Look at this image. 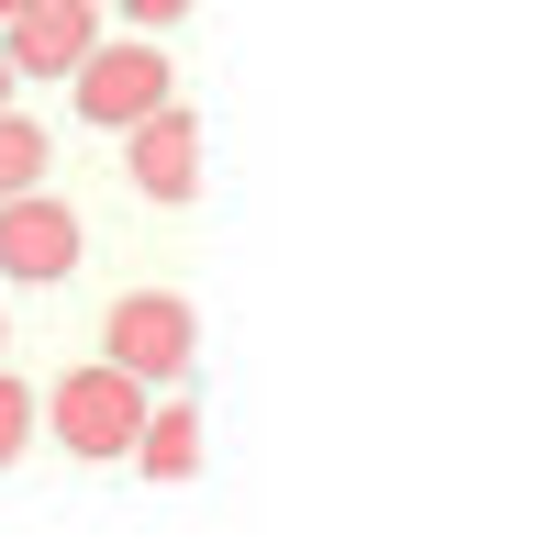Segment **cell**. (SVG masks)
I'll use <instances>...</instances> for the list:
<instances>
[{
	"label": "cell",
	"instance_id": "8992f818",
	"mask_svg": "<svg viewBox=\"0 0 557 557\" xmlns=\"http://www.w3.org/2000/svg\"><path fill=\"white\" fill-rule=\"evenodd\" d=\"M123 168H134L146 201H190L201 190V123L178 112V101H157L146 123H123Z\"/></svg>",
	"mask_w": 557,
	"mask_h": 557
},
{
	"label": "cell",
	"instance_id": "9c48e42d",
	"mask_svg": "<svg viewBox=\"0 0 557 557\" xmlns=\"http://www.w3.org/2000/svg\"><path fill=\"white\" fill-rule=\"evenodd\" d=\"M23 446H34V391L12 380V368H0V469H12Z\"/></svg>",
	"mask_w": 557,
	"mask_h": 557
},
{
	"label": "cell",
	"instance_id": "5b68a950",
	"mask_svg": "<svg viewBox=\"0 0 557 557\" xmlns=\"http://www.w3.org/2000/svg\"><path fill=\"white\" fill-rule=\"evenodd\" d=\"M89 45H101V0H34V12L0 23V57H12V78H67Z\"/></svg>",
	"mask_w": 557,
	"mask_h": 557
},
{
	"label": "cell",
	"instance_id": "52a82bcc",
	"mask_svg": "<svg viewBox=\"0 0 557 557\" xmlns=\"http://www.w3.org/2000/svg\"><path fill=\"white\" fill-rule=\"evenodd\" d=\"M134 457H146V480H190V469H201V412H190V401H146Z\"/></svg>",
	"mask_w": 557,
	"mask_h": 557
},
{
	"label": "cell",
	"instance_id": "8fae6325",
	"mask_svg": "<svg viewBox=\"0 0 557 557\" xmlns=\"http://www.w3.org/2000/svg\"><path fill=\"white\" fill-rule=\"evenodd\" d=\"M12 89H23V78H12V57H0V112H12Z\"/></svg>",
	"mask_w": 557,
	"mask_h": 557
},
{
	"label": "cell",
	"instance_id": "7c38bea8",
	"mask_svg": "<svg viewBox=\"0 0 557 557\" xmlns=\"http://www.w3.org/2000/svg\"><path fill=\"white\" fill-rule=\"evenodd\" d=\"M12 12H34V0H0V23H12Z\"/></svg>",
	"mask_w": 557,
	"mask_h": 557
},
{
	"label": "cell",
	"instance_id": "ba28073f",
	"mask_svg": "<svg viewBox=\"0 0 557 557\" xmlns=\"http://www.w3.org/2000/svg\"><path fill=\"white\" fill-rule=\"evenodd\" d=\"M12 190H45V123L0 112V201H12Z\"/></svg>",
	"mask_w": 557,
	"mask_h": 557
},
{
	"label": "cell",
	"instance_id": "3957f363",
	"mask_svg": "<svg viewBox=\"0 0 557 557\" xmlns=\"http://www.w3.org/2000/svg\"><path fill=\"white\" fill-rule=\"evenodd\" d=\"M101 357L112 368H134V380H190V357H201V312L178 301V290H123L112 312H101Z\"/></svg>",
	"mask_w": 557,
	"mask_h": 557
},
{
	"label": "cell",
	"instance_id": "7a4b0ae2",
	"mask_svg": "<svg viewBox=\"0 0 557 557\" xmlns=\"http://www.w3.org/2000/svg\"><path fill=\"white\" fill-rule=\"evenodd\" d=\"M67 101H78V123L123 134V123H146L157 101H178V67L157 57L146 34H101V45H89V57L67 67Z\"/></svg>",
	"mask_w": 557,
	"mask_h": 557
},
{
	"label": "cell",
	"instance_id": "277c9868",
	"mask_svg": "<svg viewBox=\"0 0 557 557\" xmlns=\"http://www.w3.org/2000/svg\"><path fill=\"white\" fill-rule=\"evenodd\" d=\"M78 268V212L57 190H12L0 201V278H23V290H45V278Z\"/></svg>",
	"mask_w": 557,
	"mask_h": 557
},
{
	"label": "cell",
	"instance_id": "4fadbf2b",
	"mask_svg": "<svg viewBox=\"0 0 557 557\" xmlns=\"http://www.w3.org/2000/svg\"><path fill=\"white\" fill-rule=\"evenodd\" d=\"M0 346H12V323H0Z\"/></svg>",
	"mask_w": 557,
	"mask_h": 557
},
{
	"label": "cell",
	"instance_id": "30bf717a",
	"mask_svg": "<svg viewBox=\"0 0 557 557\" xmlns=\"http://www.w3.org/2000/svg\"><path fill=\"white\" fill-rule=\"evenodd\" d=\"M112 12H123L134 34H157V23H178V12H190V0H112Z\"/></svg>",
	"mask_w": 557,
	"mask_h": 557
},
{
	"label": "cell",
	"instance_id": "6da1fadb",
	"mask_svg": "<svg viewBox=\"0 0 557 557\" xmlns=\"http://www.w3.org/2000/svg\"><path fill=\"white\" fill-rule=\"evenodd\" d=\"M34 424H57V446H67V457H134V424H146V380H134V368H112V357H89V368H67V380L34 401Z\"/></svg>",
	"mask_w": 557,
	"mask_h": 557
}]
</instances>
